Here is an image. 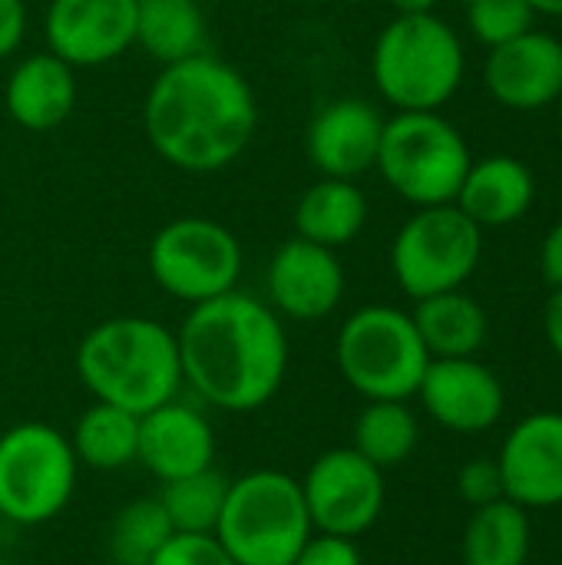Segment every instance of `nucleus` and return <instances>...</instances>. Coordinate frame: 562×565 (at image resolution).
I'll list each match as a JSON object with an SVG mask.
<instances>
[{
	"label": "nucleus",
	"mask_w": 562,
	"mask_h": 565,
	"mask_svg": "<svg viewBox=\"0 0 562 565\" xmlns=\"http://www.w3.org/2000/svg\"><path fill=\"white\" fill-rule=\"evenodd\" d=\"M142 129L162 162L205 175L242 159L258 129V103L232 63L195 53L159 70L142 103Z\"/></svg>",
	"instance_id": "nucleus-1"
},
{
	"label": "nucleus",
	"mask_w": 562,
	"mask_h": 565,
	"mask_svg": "<svg viewBox=\"0 0 562 565\" xmlns=\"http://www.w3.org/2000/svg\"><path fill=\"white\" fill-rule=\"evenodd\" d=\"M182 381L212 407L248 414L265 407L288 374V334L272 305L229 291L192 305L176 331Z\"/></svg>",
	"instance_id": "nucleus-2"
},
{
	"label": "nucleus",
	"mask_w": 562,
	"mask_h": 565,
	"mask_svg": "<svg viewBox=\"0 0 562 565\" xmlns=\"http://www.w3.org/2000/svg\"><path fill=\"white\" fill-rule=\"evenodd\" d=\"M76 374L93 401L136 417L176 401L185 384L176 331L142 315H119L89 328L76 348Z\"/></svg>",
	"instance_id": "nucleus-3"
},
{
	"label": "nucleus",
	"mask_w": 562,
	"mask_h": 565,
	"mask_svg": "<svg viewBox=\"0 0 562 565\" xmlns=\"http://www.w3.org/2000/svg\"><path fill=\"white\" fill-rule=\"evenodd\" d=\"M467 73L457 30L437 13H397L374 40L371 76L397 113H437Z\"/></svg>",
	"instance_id": "nucleus-4"
},
{
	"label": "nucleus",
	"mask_w": 562,
	"mask_h": 565,
	"mask_svg": "<svg viewBox=\"0 0 562 565\" xmlns=\"http://www.w3.org/2000/svg\"><path fill=\"white\" fill-rule=\"evenodd\" d=\"M311 533L301 480L252 470L229 483L215 540L235 565H291Z\"/></svg>",
	"instance_id": "nucleus-5"
},
{
	"label": "nucleus",
	"mask_w": 562,
	"mask_h": 565,
	"mask_svg": "<svg viewBox=\"0 0 562 565\" xmlns=\"http://www.w3.org/2000/svg\"><path fill=\"white\" fill-rule=\"evenodd\" d=\"M474 156L464 132L437 113H394L384 119L374 169L414 209L450 205Z\"/></svg>",
	"instance_id": "nucleus-6"
},
{
	"label": "nucleus",
	"mask_w": 562,
	"mask_h": 565,
	"mask_svg": "<svg viewBox=\"0 0 562 565\" xmlns=\"http://www.w3.org/2000/svg\"><path fill=\"white\" fill-rule=\"evenodd\" d=\"M335 361L341 377L368 401H411L431 354L414 318L391 305H364L338 331Z\"/></svg>",
	"instance_id": "nucleus-7"
},
{
	"label": "nucleus",
	"mask_w": 562,
	"mask_h": 565,
	"mask_svg": "<svg viewBox=\"0 0 562 565\" xmlns=\"http://www.w3.org/2000/svg\"><path fill=\"white\" fill-rule=\"evenodd\" d=\"M79 460L70 437L50 424H17L0 434V520L40 526L56 520L76 490Z\"/></svg>",
	"instance_id": "nucleus-8"
},
{
	"label": "nucleus",
	"mask_w": 562,
	"mask_h": 565,
	"mask_svg": "<svg viewBox=\"0 0 562 565\" xmlns=\"http://www.w3.org/2000/svg\"><path fill=\"white\" fill-rule=\"evenodd\" d=\"M484 255V228L454 202L417 209L394 235L391 271L414 301L464 288Z\"/></svg>",
	"instance_id": "nucleus-9"
},
{
	"label": "nucleus",
	"mask_w": 562,
	"mask_h": 565,
	"mask_svg": "<svg viewBox=\"0 0 562 565\" xmlns=\"http://www.w3.org/2000/svg\"><path fill=\"white\" fill-rule=\"evenodd\" d=\"M149 275L176 301L202 305L238 288L242 242L232 228L205 215L166 222L149 242Z\"/></svg>",
	"instance_id": "nucleus-10"
},
{
	"label": "nucleus",
	"mask_w": 562,
	"mask_h": 565,
	"mask_svg": "<svg viewBox=\"0 0 562 565\" xmlns=\"http://www.w3.org/2000/svg\"><path fill=\"white\" fill-rule=\"evenodd\" d=\"M301 497L315 533L358 540L384 510V470L368 463L354 447H338L308 467Z\"/></svg>",
	"instance_id": "nucleus-11"
},
{
	"label": "nucleus",
	"mask_w": 562,
	"mask_h": 565,
	"mask_svg": "<svg viewBox=\"0 0 562 565\" xmlns=\"http://www.w3.org/2000/svg\"><path fill=\"white\" fill-rule=\"evenodd\" d=\"M43 40L73 70L113 63L136 46V0H50Z\"/></svg>",
	"instance_id": "nucleus-12"
},
{
	"label": "nucleus",
	"mask_w": 562,
	"mask_h": 565,
	"mask_svg": "<svg viewBox=\"0 0 562 565\" xmlns=\"http://www.w3.org/2000/svg\"><path fill=\"white\" fill-rule=\"evenodd\" d=\"M265 285L275 315L291 321H321L344 298V265L335 248L295 235L275 248Z\"/></svg>",
	"instance_id": "nucleus-13"
},
{
	"label": "nucleus",
	"mask_w": 562,
	"mask_h": 565,
	"mask_svg": "<svg viewBox=\"0 0 562 565\" xmlns=\"http://www.w3.org/2000/svg\"><path fill=\"white\" fill-rule=\"evenodd\" d=\"M417 397L431 420L454 434L490 430L507 407L500 377L477 358H431Z\"/></svg>",
	"instance_id": "nucleus-14"
},
{
	"label": "nucleus",
	"mask_w": 562,
	"mask_h": 565,
	"mask_svg": "<svg viewBox=\"0 0 562 565\" xmlns=\"http://www.w3.org/2000/svg\"><path fill=\"white\" fill-rule=\"evenodd\" d=\"M503 497L523 510L562 507V414L537 411L503 440L497 457Z\"/></svg>",
	"instance_id": "nucleus-15"
},
{
	"label": "nucleus",
	"mask_w": 562,
	"mask_h": 565,
	"mask_svg": "<svg viewBox=\"0 0 562 565\" xmlns=\"http://www.w3.org/2000/svg\"><path fill=\"white\" fill-rule=\"evenodd\" d=\"M484 86L500 106L517 113L556 106L562 93V40L533 26L517 40L494 46L484 63Z\"/></svg>",
	"instance_id": "nucleus-16"
},
{
	"label": "nucleus",
	"mask_w": 562,
	"mask_h": 565,
	"mask_svg": "<svg viewBox=\"0 0 562 565\" xmlns=\"http://www.w3.org/2000/svg\"><path fill=\"white\" fill-rule=\"evenodd\" d=\"M384 116L358 96L321 106L305 129L308 162L325 179H358L374 169L381 149Z\"/></svg>",
	"instance_id": "nucleus-17"
},
{
	"label": "nucleus",
	"mask_w": 562,
	"mask_h": 565,
	"mask_svg": "<svg viewBox=\"0 0 562 565\" xmlns=\"http://www.w3.org/2000/svg\"><path fill=\"white\" fill-rule=\"evenodd\" d=\"M136 463H142L159 483L215 467V430L209 417L179 401L142 414Z\"/></svg>",
	"instance_id": "nucleus-18"
},
{
	"label": "nucleus",
	"mask_w": 562,
	"mask_h": 565,
	"mask_svg": "<svg viewBox=\"0 0 562 565\" xmlns=\"http://www.w3.org/2000/svg\"><path fill=\"white\" fill-rule=\"evenodd\" d=\"M76 93V70L63 63L56 53L43 50L23 56L10 70L3 83V106L20 129L50 132L70 119Z\"/></svg>",
	"instance_id": "nucleus-19"
},
{
	"label": "nucleus",
	"mask_w": 562,
	"mask_h": 565,
	"mask_svg": "<svg viewBox=\"0 0 562 565\" xmlns=\"http://www.w3.org/2000/svg\"><path fill=\"white\" fill-rule=\"evenodd\" d=\"M537 199V179L517 156L497 152L474 159L454 205L480 228H503L520 222Z\"/></svg>",
	"instance_id": "nucleus-20"
},
{
	"label": "nucleus",
	"mask_w": 562,
	"mask_h": 565,
	"mask_svg": "<svg viewBox=\"0 0 562 565\" xmlns=\"http://www.w3.org/2000/svg\"><path fill=\"white\" fill-rule=\"evenodd\" d=\"M368 225V195L351 179H318L295 205V235L325 248L351 245Z\"/></svg>",
	"instance_id": "nucleus-21"
},
{
	"label": "nucleus",
	"mask_w": 562,
	"mask_h": 565,
	"mask_svg": "<svg viewBox=\"0 0 562 565\" xmlns=\"http://www.w3.org/2000/svg\"><path fill=\"white\" fill-rule=\"evenodd\" d=\"M431 358H474L490 334V318L464 288L421 298L411 311Z\"/></svg>",
	"instance_id": "nucleus-22"
},
{
	"label": "nucleus",
	"mask_w": 562,
	"mask_h": 565,
	"mask_svg": "<svg viewBox=\"0 0 562 565\" xmlns=\"http://www.w3.org/2000/svg\"><path fill=\"white\" fill-rule=\"evenodd\" d=\"M199 0H136V43L162 66L205 53Z\"/></svg>",
	"instance_id": "nucleus-23"
},
{
	"label": "nucleus",
	"mask_w": 562,
	"mask_h": 565,
	"mask_svg": "<svg viewBox=\"0 0 562 565\" xmlns=\"http://www.w3.org/2000/svg\"><path fill=\"white\" fill-rule=\"evenodd\" d=\"M527 513L507 497L477 507L464 530V565H527L533 546Z\"/></svg>",
	"instance_id": "nucleus-24"
},
{
	"label": "nucleus",
	"mask_w": 562,
	"mask_h": 565,
	"mask_svg": "<svg viewBox=\"0 0 562 565\" xmlns=\"http://www.w3.org/2000/svg\"><path fill=\"white\" fill-rule=\"evenodd\" d=\"M70 447L79 460V467L89 470H123L136 463V447H139V417L96 401L83 417L76 420L70 434Z\"/></svg>",
	"instance_id": "nucleus-25"
},
{
	"label": "nucleus",
	"mask_w": 562,
	"mask_h": 565,
	"mask_svg": "<svg viewBox=\"0 0 562 565\" xmlns=\"http://www.w3.org/2000/svg\"><path fill=\"white\" fill-rule=\"evenodd\" d=\"M421 440V424L407 401H368L354 420V450L378 470L401 467Z\"/></svg>",
	"instance_id": "nucleus-26"
},
{
	"label": "nucleus",
	"mask_w": 562,
	"mask_h": 565,
	"mask_svg": "<svg viewBox=\"0 0 562 565\" xmlns=\"http://www.w3.org/2000/svg\"><path fill=\"white\" fill-rule=\"evenodd\" d=\"M229 483L215 467L179 477L162 483L159 490V503L169 516L172 533H185V536H215L225 497H229Z\"/></svg>",
	"instance_id": "nucleus-27"
},
{
	"label": "nucleus",
	"mask_w": 562,
	"mask_h": 565,
	"mask_svg": "<svg viewBox=\"0 0 562 565\" xmlns=\"http://www.w3.org/2000/svg\"><path fill=\"white\" fill-rule=\"evenodd\" d=\"M172 536L176 533L169 526L162 503L156 497H146L126 503L113 516L106 533V553L113 565H149Z\"/></svg>",
	"instance_id": "nucleus-28"
},
{
	"label": "nucleus",
	"mask_w": 562,
	"mask_h": 565,
	"mask_svg": "<svg viewBox=\"0 0 562 565\" xmlns=\"http://www.w3.org/2000/svg\"><path fill=\"white\" fill-rule=\"evenodd\" d=\"M467 23H470V33L487 50H494L533 30L537 10L527 0H477L467 7Z\"/></svg>",
	"instance_id": "nucleus-29"
},
{
	"label": "nucleus",
	"mask_w": 562,
	"mask_h": 565,
	"mask_svg": "<svg viewBox=\"0 0 562 565\" xmlns=\"http://www.w3.org/2000/svg\"><path fill=\"white\" fill-rule=\"evenodd\" d=\"M149 565H235L215 536H185L176 533Z\"/></svg>",
	"instance_id": "nucleus-30"
},
{
	"label": "nucleus",
	"mask_w": 562,
	"mask_h": 565,
	"mask_svg": "<svg viewBox=\"0 0 562 565\" xmlns=\"http://www.w3.org/2000/svg\"><path fill=\"white\" fill-rule=\"evenodd\" d=\"M457 493H460V500L470 503L474 510H477V507H487V503H494V500H503V477H500L497 460L477 457V460L464 463L460 473H457Z\"/></svg>",
	"instance_id": "nucleus-31"
},
{
	"label": "nucleus",
	"mask_w": 562,
	"mask_h": 565,
	"mask_svg": "<svg viewBox=\"0 0 562 565\" xmlns=\"http://www.w3.org/2000/svg\"><path fill=\"white\" fill-rule=\"evenodd\" d=\"M291 565H364L361 550L348 536H331V533H311L301 553Z\"/></svg>",
	"instance_id": "nucleus-32"
},
{
	"label": "nucleus",
	"mask_w": 562,
	"mask_h": 565,
	"mask_svg": "<svg viewBox=\"0 0 562 565\" xmlns=\"http://www.w3.org/2000/svg\"><path fill=\"white\" fill-rule=\"evenodd\" d=\"M26 36V3L0 0V60L13 56Z\"/></svg>",
	"instance_id": "nucleus-33"
},
{
	"label": "nucleus",
	"mask_w": 562,
	"mask_h": 565,
	"mask_svg": "<svg viewBox=\"0 0 562 565\" xmlns=\"http://www.w3.org/2000/svg\"><path fill=\"white\" fill-rule=\"evenodd\" d=\"M540 275L556 291L562 288V222H556L540 245Z\"/></svg>",
	"instance_id": "nucleus-34"
},
{
	"label": "nucleus",
	"mask_w": 562,
	"mask_h": 565,
	"mask_svg": "<svg viewBox=\"0 0 562 565\" xmlns=\"http://www.w3.org/2000/svg\"><path fill=\"white\" fill-rule=\"evenodd\" d=\"M543 331H547L550 348L556 351V358L562 361V288H556V291L547 298V308H543Z\"/></svg>",
	"instance_id": "nucleus-35"
},
{
	"label": "nucleus",
	"mask_w": 562,
	"mask_h": 565,
	"mask_svg": "<svg viewBox=\"0 0 562 565\" xmlns=\"http://www.w3.org/2000/svg\"><path fill=\"white\" fill-rule=\"evenodd\" d=\"M397 13H434L441 0H388Z\"/></svg>",
	"instance_id": "nucleus-36"
},
{
	"label": "nucleus",
	"mask_w": 562,
	"mask_h": 565,
	"mask_svg": "<svg viewBox=\"0 0 562 565\" xmlns=\"http://www.w3.org/2000/svg\"><path fill=\"white\" fill-rule=\"evenodd\" d=\"M533 10H537V17L540 13H547V17H562V0H527Z\"/></svg>",
	"instance_id": "nucleus-37"
},
{
	"label": "nucleus",
	"mask_w": 562,
	"mask_h": 565,
	"mask_svg": "<svg viewBox=\"0 0 562 565\" xmlns=\"http://www.w3.org/2000/svg\"><path fill=\"white\" fill-rule=\"evenodd\" d=\"M556 109H560V119H562V93H560V99H556Z\"/></svg>",
	"instance_id": "nucleus-38"
},
{
	"label": "nucleus",
	"mask_w": 562,
	"mask_h": 565,
	"mask_svg": "<svg viewBox=\"0 0 562 565\" xmlns=\"http://www.w3.org/2000/svg\"><path fill=\"white\" fill-rule=\"evenodd\" d=\"M460 3H464V7H470V3H477V0H460Z\"/></svg>",
	"instance_id": "nucleus-39"
},
{
	"label": "nucleus",
	"mask_w": 562,
	"mask_h": 565,
	"mask_svg": "<svg viewBox=\"0 0 562 565\" xmlns=\"http://www.w3.org/2000/svg\"><path fill=\"white\" fill-rule=\"evenodd\" d=\"M0 565H3V559H0Z\"/></svg>",
	"instance_id": "nucleus-40"
}]
</instances>
